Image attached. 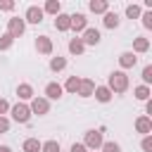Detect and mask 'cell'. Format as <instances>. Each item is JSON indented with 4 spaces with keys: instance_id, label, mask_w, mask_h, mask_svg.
Listing matches in <instances>:
<instances>
[{
    "instance_id": "ac0fdd59",
    "label": "cell",
    "mask_w": 152,
    "mask_h": 152,
    "mask_svg": "<svg viewBox=\"0 0 152 152\" xmlns=\"http://www.w3.org/2000/svg\"><path fill=\"white\" fill-rule=\"evenodd\" d=\"M17 95H19V100H33V88L28 83H21V86H17Z\"/></svg>"
},
{
    "instance_id": "603a6c76",
    "label": "cell",
    "mask_w": 152,
    "mask_h": 152,
    "mask_svg": "<svg viewBox=\"0 0 152 152\" xmlns=\"http://www.w3.org/2000/svg\"><path fill=\"white\" fill-rule=\"evenodd\" d=\"M59 10H62V5H59V0H48L45 2V7H43V12H48V14H59Z\"/></svg>"
},
{
    "instance_id": "d6986e66",
    "label": "cell",
    "mask_w": 152,
    "mask_h": 152,
    "mask_svg": "<svg viewBox=\"0 0 152 152\" xmlns=\"http://www.w3.org/2000/svg\"><path fill=\"white\" fill-rule=\"evenodd\" d=\"M102 24H104L107 28H116V26H119V14H116V12H104Z\"/></svg>"
},
{
    "instance_id": "44dd1931",
    "label": "cell",
    "mask_w": 152,
    "mask_h": 152,
    "mask_svg": "<svg viewBox=\"0 0 152 152\" xmlns=\"http://www.w3.org/2000/svg\"><path fill=\"white\" fill-rule=\"evenodd\" d=\"M40 140L38 138H26L24 140V152H40Z\"/></svg>"
},
{
    "instance_id": "7402d4cb",
    "label": "cell",
    "mask_w": 152,
    "mask_h": 152,
    "mask_svg": "<svg viewBox=\"0 0 152 152\" xmlns=\"http://www.w3.org/2000/svg\"><path fill=\"white\" fill-rule=\"evenodd\" d=\"M78 86H81V78H78V76H69L62 90H69V93H78Z\"/></svg>"
},
{
    "instance_id": "277c9868",
    "label": "cell",
    "mask_w": 152,
    "mask_h": 152,
    "mask_svg": "<svg viewBox=\"0 0 152 152\" xmlns=\"http://www.w3.org/2000/svg\"><path fill=\"white\" fill-rule=\"evenodd\" d=\"M24 31H26V21H24V19H19V17H12V19L7 21V33H10L12 38H19Z\"/></svg>"
},
{
    "instance_id": "74e56055",
    "label": "cell",
    "mask_w": 152,
    "mask_h": 152,
    "mask_svg": "<svg viewBox=\"0 0 152 152\" xmlns=\"http://www.w3.org/2000/svg\"><path fill=\"white\" fill-rule=\"evenodd\" d=\"M0 152H12V150H10L7 145H0Z\"/></svg>"
},
{
    "instance_id": "cb8c5ba5",
    "label": "cell",
    "mask_w": 152,
    "mask_h": 152,
    "mask_svg": "<svg viewBox=\"0 0 152 152\" xmlns=\"http://www.w3.org/2000/svg\"><path fill=\"white\" fill-rule=\"evenodd\" d=\"M133 95H135V100H142V102H147L152 93H150V88H147V86H138V88L133 90Z\"/></svg>"
},
{
    "instance_id": "8992f818",
    "label": "cell",
    "mask_w": 152,
    "mask_h": 152,
    "mask_svg": "<svg viewBox=\"0 0 152 152\" xmlns=\"http://www.w3.org/2000/svg\"><path fill=\"white\" fill-rule=\"evenodd\" d=\"M43 7H36V5H31L28 10H26V17H24V21H28V24H40L43 21Z\"/></svg>"
},
{
    "instance_id": "83f0119b",
    "label": "cell",
    "mask_w": 152,
    "mask_h": 152,
    "mask_svg": "<svg viewBox=\"0 0 152 152\" xmlns=\"http://www.w3.org/2000/svg\"><path fill=\"white\" fill-rule=\"evenodd\" d=\"M40 152H59V142L57 140H48L40 145Z\"/></svg>"
},
{
    "instance_id": "e0dca14e",
    "label": "cell",
    "mask_w": 152,
    "mask_h": 152,
    "mask_svg": "<svg viewBox=\"0 0 152 152\" xmlns=\"http://www.w3.org/2000/svg\"><path fill=\"white\" fill-rule=\"evenodd\" d=\"M147 50H150V40H147V38H142V36H140V38H135V40H133V55H135V52H138V55H142V52H147Z\"/></svg>"
},
{
    "instance_id": "4316f807",
    "label": "cell",
    "mask_w": 152,
    "mask_h": 152,
    "mask_svg": "<svg viewBox=\"0 0 152 152\" xmlns=\"http://www.w3.org/2000/svg\"><path fill=\"white\" fill-rule=\"evenodd\" d=\"M100 150H102V152H121V145H119V142H114V140H104Z\"/></svg>"
},
{
    "instance_id": "ffe728a7",
    "label": "cell",
    "mask_w": 152,
    "mask_h": 152,
    "mask_svg": "<svg viewBox=\"0 0 152 152\" xmlns=\"http://www.w3.org/2000/svg\"><path fill=\"white\" fill-rule=\"evenodd\" d=\"M83 50H86V45H83L81 38H71L69 40V52L71 55H83Z\"/></svg>"
},
{
    "instance_id": "1f68e13d",
    "label": "cell",
    "mask_w": 152,
    "mask_h": 152,
    "mask_svg": "<svg viewBox=\"0 0 152 152\" xmlns=\"http://www.w3.org/2000/svg\"><path fill=\"white\" fill-rule=\"evenodd\" d=\"M0 10H2V12H12V10H14V2H12V0H0Z\"/></svg>"
},
{
    "instance_id": "e575fe53",
    "label": "cell",
    "mask_w": 152,
    "mask_h": 152,
    "mask_svg": "<svg viewBox=\"0 0 152 152\" xmlns=\"http://www.w3.org/2000/svg\"><path fill=\"white\" fill-rule=\"evenodd\" d=\"M7 131H10V121L5 116H0V133H7Z\"/></svg>"
},
{
    "instance_id": "d590c367",
    "label": "cell",
    "mask_w": 152,
    "mask_h": 152,
    "mask_svg": "<svg viewBox=\"0 0 152 152\" xmlns=\"http://www.w3.org/2000/svg\"><path fill=\"white\" fill-rule=\"evenodd\" d=\"M5 112H10V102H7V100H2V97H0V116H2V114H5Z\"/></svg>"
},
{
    "instance_id": "7a4b0ae2",
    "label": "cell",
    "mask_w": 152,
    "mask_h": 152,
    "mask_svg": "<svg viewBox=\"0 0 152 152\" xmlns=\"http://www.w3.org/2000/svg\"><path fill=\"white\" fill-rule=\"evenodd\" d=\"M10 112H12V119L17 124H28V119H31V109L24 102H17L14 107H10Z\"/></svg>"
},
{
    "instance_id": "3957f363",
    "label": "cell",
    "mask_w": 152,
    "mask_h": 152,
    "mask_svg": "<svg viewBox=\"0 0 152 152\" xmlns=\"http://www.w3.org/2000/svg\"><path fill=\"white\" fill-rule=\"evenodd\" d=\"M102 142H104V138H102V133H100V131H95V128L86 131V140H83L86 150H100V147H102Z\"/></svg>"
},
{
    "instance_id": "6da1fadb",
    "label": "cell",
    "mask_w": 152,
    "mask_h": 152,
    "mask_svg": "<svg viewBox=\"0 0 152 152\" xmlns=\"http://www.w3.org/2000/svg\"><path fill=\"white\" fill-rule=\"evenodd\" d=\"M107 88L112 93H126L128 90V76H126V71H112L109 81H107Z\"/></svg>"
},
{
    "instance_id": "9a60e30c",
    "label": "cell",
    "mask_w": 152,
    "mask_h": 152,
    "mask_svg": "<svg viewBox=\"0 0 152 152\" xmlns=\"http://www.w3.org/2000/svg\"><path fill=\"white\" fill-rule=\"evenodd\" d=\"M62 93H64V90H62V86H59V83H55V81L45 86V95H48L50 100H59V97H62Z\"/></svg>"
},
{
    "instance_id": "484cf974",
    "label": "cell",
    "mask_w": 152,
    "mask_h": 152,
    "mask_svg": "<svg viewBox=\"0 0 152 152\" xmlns=\"http://www.w3.org/2000/svg\"><path fill=\"white\" fill-rule=\"evenodd\" d=\"M140 14H142V7H140V5H128V7H126V17H128V19H138Z\"/></svg>"
},
{
    "instance_id": "8d00e7d4",
    "label": "cell",
    "mask_w": 152,
    "mask_h": 152,
    "mask_svg": "<svg viewBox=\"0 0 152 152\" xmlns=\"http://www.w3.org/2000/svg\"><path fill=\"white\" fill-rule=\"evenodd\" d=\"M145 112H147V114H152V100H147V102H145ZM147 114H145V116H147Z\"/></svg>"
},
{
    "instance_id": "836d02e7",
    "label": "cell",
    "mask_w": 152,
    "mask_h": 152,
    "mask_svg": "<svg viewBox=\"0 0 152 152\" xmlns=\"http://www.w3.org/2000/svg\"><path fill=\"white\" fill-rule=\"evenodd\" d=\"M69 152H88V150H86V145H83V142H74Z\"/></svg>"
},
{
    "instance_id": "4dcf8cb0",
    "label": "cell",
    "mask_w": 152,
    "mask_h": 152,
    "mask_svg": "<svg viewBox=\"0 0 152 152\" xmlns=\"http://www.w3.org/2000/svg\"><path fill=\"white\" fill-rule=\"evenodd\" d=\"M142 86H147V83H152V64H147L145 69H142Z\"/></svg>"
},
{
    "instance_id": "ba28073f",
    "label": "cell",
    "mask_w": 152,
    "mask_h": 152,
    "mask_svg": "<svg viewBox=\"0 0 152 152\" xmlns=\"http://www.w3.org/2000/svg\"><path fill=\"white\" fill-rule=\"evenodd\" d=\"M36 50H38L40 55H50V52H52V40H50L48 36H38V38H36Z\"/></svg>"
},
{
    "instance_id": "2e32d148",
    "label": "cell",
    "mask_w": 152,
    "mask_h": 152,
    "mask_svg": "<svg viewBox=\"0 0 152 152\" xmlns=\"http://www.w3.org/2000/svg\"><path fill=\"white\" fill-rule=\"evenodd\" d=\"M93 95H95V100H97V102H109V100H112V90H109L107 86H97Z\"/></svg>"
},
{
    "instance_id": "5b68a950",
    "label": "cell",
    "mask_w": 152,
    "mask_h": 152,
    "mask_svg": "<svg viewBox=\"0 0 152 152\" xmlns=\"http://www.w3.org/2000/svg\"><path fill=\"white\" fill-rule=\"evenodd\" d=\"M28 109H31V114L43 116V114H48V112H50V102H48L45 97H33V100H31V104H28Z\"/></svg>"
},
{
    "instance_id": "d6a6232c",
    "label": "cell",
    "mask_w": 152,
    "mask_h": 152,
    "mask_svg": "<svg viewBox=\"0 0 152 152\" xmlns=\"http://www.w3.org/2000/svg\"><path fill=\"white\" fill-rule=\"evenodd\" d=\"M140 145H142V150H145V152H152V138H150V135H145Z\"/></svg>"
},
{
    "instance_id": "d4e9b609",
    "label": "cell",
    "mask_w": 152,
    "mask_h": 152,
    "mask_svg": "<svg viewBox=\"0 0 152 152\" xmlns=\"http://www.w3.org/2000/svg\"><path fill=\"white\" fill-rule=\"evenodd\" d=\"M50 69H52V71L66 69V59H64V57H52V59H50Z\"/></svg>"
},
{
    "instance_id": "8fae6325",
    "label": "cell",
    "mask_w": 152,
    "mask_h": 152,
    "mask_svg": "<svg viewBox=\"0 0 152 152\" xmlns=\"http://www.w3.org/2000/svg\"><path fill=\"white\" fill-rule=\"evenodd\" d=\"M71 28L74 31H86L88 28V19H86V14H71Z\"/></svg>"
},
{
    "instance_id": "52a82bcc",
    "label": "cell",
    "mask_w": 152,
    "mask_h": 152,
    "mask_svg": "<svg viewBox=\"0 0 152 152\" xmlns=\"http://www.w3.org/2000/svg\"><path fill=\"white\" fill-rule=\"evenodd\" d=\"M135 131L142 133V135H150V131H152V119L145 116V114L138 116V119H135Z\"/></svg>"
},
{
    "instance_id": "f546056e",
    "label": "cell",
    "mask_w": 152,
    "mask_h": 152,
    "mask_svg": "<svg viewBox=\"0 0 152 152\" xmlns=\"http://www.w3.org/2000/svg\"><path fill=\"white\" fill-rule=\"evenodd\" d=\"M140 19H142V26H145V28H152V10L142 12V14H140Z\"/></svg>"
},
{
    "instance_id": "f1b7e54d",
    "label": "cell",
    "mask_w": 152,
    "mask_h": 152,
    "mask_svg": "<svg viewBox=\"0 0 152 152\" xmlns=\"http://www.w3.org/2000/svg\"><path fill=\"white\" fill-rule=\"evenodd\" d=\"M12 43H14V38H12L10 33H2V36H0V50H10Z\"/></svg>"
},
{
    "instance_id": "7c38bea8",
    "label": "cell",
    "mask_w": 152,
    "mask_h": 152,
    "mask_svg": "<svg viewBox=\"0 0 152 152\" xmlns=\"http://www.w3.org/2000/svg\"><path fill=\"white\" fill-rule=\"evenodd\" d=\"M135 62H138V57L133 52H121L119 55V66L121 69H131V66H135Z\"/></svg>"
},
{
    "instance_id": "30bf717a",
    "label": "cell",
    "mask_w": 152,
    "mask_h": 152,
    "mask_svg": "<svg viewBox=\"0 0 152 152\" xmlns=\"http://www.w3.org/2000/svg\"><path fill=\"white\" fill-rule=\"evenodd\" d=\"M55 28L57 31H69L71 28V14H57V19H55Z\"/></svg>"
},
{
    "instance_id": "4fadbf2b",
    "label": "cell",
    "mask_w": 152,
    "mask_h": 152,
    "mask_svg": "<svg viewBox=\"0 0 152 152\" xmlns=\"http://www.w3.org/2000/svg\"><path fill=\"white\" fill-rule=\"evenodd\" d=\"M95 93V83L90 78H81V86H78V95L81 97H90Z\"/></svg>"
},
{
    "instance_id": "5bb4252c",
    "label": "cell",
    "mask_w": 152,
    "mask_h": 152,
    "mask_svg": "<svg viewBox=\"0 0 152 152\" xmlns=\"http://www.w3.org/2000/svg\"><path fill=\"white\" fill-rule=\"evenodd\" d=\"M88 7H90V12H95V14H104V12H109V2H107V0H90Z\"/></svg>"
},
{
    "instance_id": "9c48e42d",
    "label": "cell",
    "mask_w": 152,
    "mask_h": 152,
    "mask_svg": "<svg viewBox=\"0 0 152 152\" xmlns=\"http://www.w3.org/2000/svg\"><path fill=\"white\" fill-rule=\"evenodd\" d=\"M81 40H83V45H97L100 43V31L97 28H86Z\"/></svg>"
}]
</instances>
